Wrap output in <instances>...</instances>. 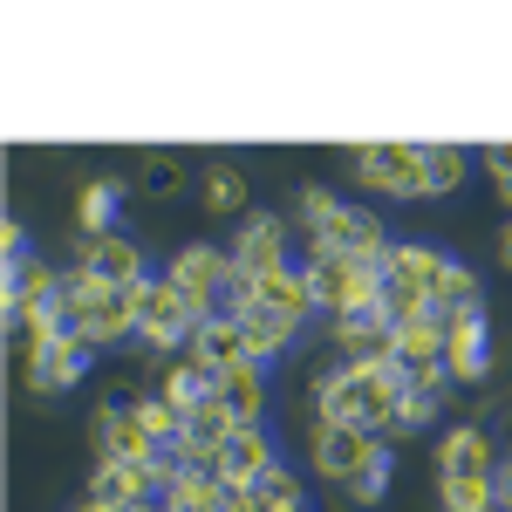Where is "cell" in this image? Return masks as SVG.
<instances>
[{
  "label": "cell",
  "mask_w": 512,
  "mask_h": 512,
  "mask_svg": "<svg viewBox=\"0 0 512 512\" xmlns=\"http://www.w3.org/2000/svg\"><path fill=\"white\" fill-rule=\"evenodd\" d=\"M396 396H403L396 362H342L315 383V417L321 424H362L383 437V424L396 417Z\"/></svg>",
  "instance_id": "6da1fadb"
},
{
  "label": "cell",
  "mask_w": 512,
  "mask_h": 512,
  "mask_svg": "<svg viewBox=\"0 0 512 512\" xmlns=\"http://www.w3.org/2000/svg\"><path fill=\"white\" fill-rule=\"evenodd\" d=\"M62 315H69V328L89 335L96 349L137 335V301H130V287H103L89 267H69V274H62Z\"/></svg>",
  "instance_id": "7a4b0ae2"
},
{
  "label": "cell",
  "mask_w": 512,
  "mask_h": 512,
  "mask_svg": "<svg viewBox=\"0 0 512 512\" xmlns=\"http://www.w3.org/2000/svg\"><path fill=\"white\" fill-rule=\"evenodd\" d=\"M301 274L315 287V308L321 315H362L383 301V260H342V253H308Z\"/></svg>",
  "instance_id": "3957f363"
},
{
  "label": "cell",
  "mask_w": 512,
  "mask_h": 512,
  "mask_svg": "<svg viewBox=\"0 0 512 512\" xmlns=\"http://www.w3.org/2000/svg\"><path fill=\"white\" fill-rule=\"evenodd\" d=\"M130 301H137V342H151V349H178V342H192L198 328L212 321L192 294L171 287V280H137Z\"/></svg>",
  "instance_id": "277c9868"
},
{
  "label": "cell",
  "mask_w": 512,
  "mask_h": 512,
  "mask_svg": "<svg viewBox=\"0 0 512 512\" xmlns=\"http://www.w3.org/2000/svg\"><path fill=\"white\" fill-rule=\"evenodd\" d=\"M355 178L383 198H431L424 178V144H362L355 151Z\"/></svg>",
  "instance_id": "5b68a950"
},
{
  "label": "cell",
  "mask_w": 512,
  "mask_h": 512,
  "mask_svg": "<svg viewBox=\"0 0 512 512\" xmlns=\"http://www.w3.org/2000/svg\"><path fill=\"white\" fill-rule=\"evenodd\" d=\"M164 485H171V465L164 458H110V465H96V478H89V499L96 506H158Z\"/></svg>",
  "instance_id": "8992f818"
},
{
  "label": "cell",
  "mask_w": 512,
  "mask_h": 512,
  "mask_svg": "<svg viewBox=\"0 0 512 512\" xmlns=\"http://www.w3.org/2000/svg\"><path fill=\"white\" fill-rule=\"evenodd\" d=\"M390 458V444L376 431H362V424H315V472L335 478V485H355V478L369 472V465H383Z\"/></svg>",
  "instance_id": "52a82bcc"
},
{
  "label": "cell",
  "mask_w": 512,
  "mask_h": 512,
  "mask_svg": "<svg viewBox=\"0 0 512 512\" xmlns=\"http://www.w3.org/2000/svg\"><path fill=\"white\" fill-rule=\"evenodd\" d=\"M308 246H315V253H342V260H383V253H390L383 219L362 212V205H335L321 226H308Z\"/></svg>",
  "instance_id": "ba28073f"
},
{
  "label": "cell",
  "mask_w": 512,
  "mask_h": 512,
  "mask_svg": "<svg viewBox=\"0 0 512 512\" xmlns=\"http://www.w3.org/2000/svg\"><path fill=\"white\" fill-rule=\"evenodd\" d=\"M89 335H55V342H41L35 355H21V369H28V390L35 396H62V390H76L82 383V369H89Z\"/></svg>",
  "instance_id": "9c48e42d"
},
{
  "label": "cell",
  "mask_w": 512,
  "mask_h": 512,
  "mask_svg": "<svg viewBox=\"0 0 512 512\" xmlns=\"http://www.w3.org/2000/svg\"><path fill=\"white\" fill-rule=\"evenodd\" d=\"M89 444H96V465H110V458H164L158 444H151V431L137 424V396L96 410L89 417Z\"/></svg>",
  "instance_id": "30bf717a"
},
{
  "label": "cell",
  "mask_w": 512,
  "mask_h": 512,
  "mask_svg": "<svg viewBox=\"0 0 512 512\" xmlns=\"http://www.w3.org/2000/svg\"><path fill=\"white\" fill-rule=\"evenodd\" d=\"M226 253H233L239 274H253V280H267V274H280V267H294V260H287V219H274V212L239 219V239L226 246Z\"/></svg>",
  "instance_id": "8fae6325"
},
{
  "label": "cell",
  "mask_w": 512,
  "mask_h": 512,
  "mask_svg": "<svg viewBox=\"0 0 512 512\" xmlns=\"http://www.w3.org/2000/svg\"><path fill=\"white\" fill-rule=\"evenodd\" d=\"M171 287H185L205 315H219V294H226V280H233V253H219V246H185L178 260H171Z\"/></svg>",
  "instance_id": "7c38bea8"
},
{
  "label": "cell",
  "mask_w": 512,
  "mask_h": 512,
  "mask_svg": "<svg viewBox=\"0 0 512 512\" xmlns=\"http://www.w3.org/2000/svg\"><path fill=\"white\" fill-rule=\"evenodd\" d=\"M76 267H89L103 287H137V280H151V274H144V253H137V239H130V233H103V239H82L76 233Z\"/></svg>",
  "instance_id": "4fadbf2b"
},
{
  "label": "cell",
  "mask_w": 512,
  "mask_h": 512,
  "mask_svg": "<svg viewBox=\"0 0 512 512\" xmlns=\"http://www.w3.org/2000/svg\"><path fill=\"white\" fill-rule=\"evenodd\" d=\"M444 369H451V383H478L492 369L485 315H444Z\"/></svg>",
  "instance_id": "5bb4252c"
},
{
  "label": "cell",
  "mask_w": 512,
  "mask_h": 512,
  "mask_svg": "<svg viewBox=\"0 0 512 512\" xmlns=\"http://www.w3.org/2000/svg\"><path fill=\"white\" fill-rule=\"evenodd\" d=\"M274 465L280 458H274V444H267V431H233L226 444H219V458H212V472L226 478L233 492H253Z\"/></svg>",
  "instance_id": "9a60e30c"
},
{
  "label": "cell",
  "mask_w": 512,
  "mask_h": 512,
  "mask_svg": "<svg viewBox=\"0 0 512 512\" xmlns=\"http://www.w3.org/2000/svg\"><path fill=\"white\" fill-rule=\"evenodd\" d=\"M437 478H499L492 437L478 431V424H451L444 444H437Z\"/></svg>",
  "instance_id": "2e32d148"
},
{
  "label": "cell",
  "mask_w": 512,
  "mask_h": 512,
  "mask_svg": "<svg viewBox=\"0 0 512 512\" xmlns=\"http://www.w3.org/2000/svg\"><path fill=\"white\" fill-rule=\"evenodd\" d=\"M192 362L212 369V376H226V369H246V362H253V342H246V328H239L233 315H212L192 335Z\"/></svg>",
  "instance_id": "e0dca14e"
},
{
  "label": "cell",
  "mask_w": 512,
  "mask_h": 512,
  "mask_svg": "<svg viewBox=\"0 0 512 512\" xmlns=\"http://www.w3.org/2000/svg\"><path fill=\"white\" fill-rule=\"evenodd\" d=\"M383 274L403 280V287H417V294H431V308H437V287H444V274H451V253H437V246H390L383 253Z\"/></svg>",
  "instance_id": "ac0fdd59"
},
{
  "label": "cell",
  "mask_w": 512,
  "mask_h": 512,
  "mask_svg": "<svg viewBox=\"0 0 512 512\" xmlns=\"http://www.w3.org/2000/svg\"><path fill=\"white\" fill-rule=\"evenodd\" d=\"M335 342L349 349V362H396V328L383 321V308L342 315V321H335Z\"/></svg>",
  "instance_id": "d6986e66"
},
{
  "label": "cell",
  "mask_w": 512,
  "mask_h": 512,
  "mask_svg": "<svg viewBox=\"0 0 512 512\" xmlns=\"http://www.w3.org/2000/svg\"><path fill=\"white\" fill-rule=\"evenodd\" d=\"M164 512H226L233 506V485L219 472H171V485H164Z\"/></svg>",
  "instance_id": "ffe728a7"
},
{
  "label": "cell",
  "mask_w": 512,
  "mask_h": 512,
  "mask_svg": "<svg viewBox=\"0 0 512 512\" xmlns=\"http://www.w3.org/2000/svg\"><path fill=\"white\" fill-rule=\"evenodd\" d=\"M212 390H219V403L233 410L239 431H260V410H267V376H260V362H246V369H226Z\"/></svg>",
  "instance_id": "44dd1931"
},
{
  "label": "cell",
  "mask_w": 512,
  "mask_h": 512,
  "mask_svg": "<svg viewBox=\"0 0 512 512\" xmlns=\"http://www.w3.org/2000/svg\"><path fill=\"white\" fill-rule=\"evenodd\" d=\"M260 308H274V315H287V321H308L315 315V287H308L301 267H280V274L260 280Z\"/></svg>",
  "instance_id": "7402d4cb"
},
{
  "label": "cell",
  "mask_w": 512,
  "mask_h": 512,
  "mask_svg": "<svg viewBox=\"0 0 512 512\" xmlns=\"http://www.w3.org/2000/svg\"><path fill=\"white\" fill-rule=\"evenodd\" d=\"M239 328H246V342H253V362H267V355H280V349H294V335H301V321H287V315H274V308H246L239 315Z\"/></svg>",
  "instance_id": "603a6c76"
},
{
  "label": "cell",
  "mask_w": 512,
  "mask_h": 512,
  "mask_svg": "<svg viewBox=\"0 0 512 512\" xmlns=\"http://www.w3.org/2000/svg\"><path fill=\"white\" fill-rule=\"evenodd\" d=\"M198 198H205V212L233 219L239 205H246V171H239V164H205V171H198Z\"/></svg>",
  "instance_id": "cb8c5ba5"
},
{
  "label": "cell",
  "mask_w": 512,
  "mask_h": 512,
  "mask_svg": "<svg viewBox=\"0 0 512 512\" xmlns=\"http://www.w3.org/2000/svg\"><path fill=\"white\" fill-rule=\"evenodd\" d=\"M110 219H117V185H110V178L82 185V192H76V233L82 239H103V233H117Z\"/></svg>",
  "instance_id": "d4e9b609"
},
{
  "label": "cell",
  "mask_w": 512,
  "mask_h": 512,
  "mask_svg": "<svg viewBox=\"0 0 512 512\" xmlns=\"http://www.w3.org/2000/svg\"><path fill=\"white\" fill-rule=\"evenodd\" d=\"M437 315H485V287H478V274L465 260H451V274L437 287Z\"/></svg>",
  "instance_id": "484cf974"
},
{
  "label": "cell",
  "mask_w": 512,
  "mask_h": 512,
  "mask_svg": "<svg viewBox=\"0 0 512 512\" xmlns=\"http://www.w3.org/2000/svg\"><path fill=\"white\" fill-rule=\"evenodd\" d=\"M444 512H499V478H437Z\"/></svg>",
  "instance_id": "4316f807"
},
{
  "label": "cell",
  "mask_w": 512,
  "mask_h": 512,
  "mask_svg": "<svg viewBox=\"0 0 512 512\" xmlns=\"http://www.w3.org/2000/svg\"><path fill=\"white\" fill-rule=\"evenodd\" d=\"M233 431H239V424H233V410L219 403V390H212V396H205V403L192 410V417H185V437H198V444H205L212 458H219V444H226Z\"/></svg>",
  "instance_id": "83f0119b"
},
{
  "label": "cell",
  "mask_w": 512,
  "mask_h": 512,
  "mask_svg": "<svg viewBox=\"0 0 512 512\" xmlns=\"http://www.w3.org/2000/svg\"><path fill=\"white\" fill-rule=\"evenodd\" d=\"M431 417H437V396H424V390H410V383H403V396H396V417L383 424V444H396V437H417Z\"/></svg>",
  "instance_id": "f1b7e54d"
},
{
  "label": "cell",
  "mask_w": 512,
  "mask_h": 512,
  "mask_svg": "<svg viewBox=\"0 0 512 512\" xmlns=\"http://www.w3.org/2000/svg\"><path fill=\"white\" fill-rule=\"evenodd\" d=\"M465 151L458 144H424V178H431V192H458L465 185Z\"/></svg>",
  "instance_id": "f546056e"
},
{
  "label": "cell",
  "mask_w": 512,
  "mask_h": 512,
  "mask_svg": "<svg viewBox=\"0 0 512 512\" xmlns=\"http://www.w3.org/2000/svg\"><path fill=\"white\" fill-rule=\"evenodd\" d=\"M137 424L151 431V444H158V451H171V444L185 437V417H178L164 396H137Z\"/></svg>",
  "instance_id": "4dcf8cb0"
},
{
  "label": "cell",
  "mask_w": 512,
  "mask_h": 512,
  "mask_svg": "<svg viewBox=\"0 0 512 512\" xmlns=\"http://www.w3.org/2000/svg\"><path fill=\"white\" fill-rule=\"evenodd\" d=\"M342 492H349L355 506H376V499L390 492V458H383V465H369V472L355 478V485H342Z\"/></svg>",
  "instance_id": "1f68e13d"
},
{
  "label": "cell",
  "mask_w": 512,
  "mask_h": 512,
  "mask_svg": "<svg viewBox=\"0 0 512 512\" xmlns=\"http://www.w3.org/2000/svg\"><path fill=\"white\" fill-rule=\"evenodd\" d=\"M294 205H301V226H321V219H328L342 198L328 192V185H301V198H294Z\"/></svg>",
  "instance_id": "d6a6232c"
},
{
  "label": "cell",
  "mask_w": 512,
  "mask_h": 512,
  "mask_svg": "<svg viewBox=\"0 0 512 512\" xmlns=\"http://www.w3.org/2000/svg\"><path fill=\"white\" fill-rule=\"evenodd\" d=\"M144 185H151V192H178V185H185V164L178 158H151L144 164Z\"/></svg>",
  "instance_id": "836d02e7"
},
{
  "label": "cell",
  "mask_w": 512,
  "mask_h": 512,
  "mask_svg": "<svg viewBox=\"0 0 512 512\" xmlns=\"http://www.w3.org/2000/svg\"><path fill=\"white\" fill-rule=\"evenodd\" d=\"M0 253H7V274H14V267H28V226H21V219H7V226H0Z\"/></svg>",
  "instance_id": "e575fe53"
},
{
  "label": "cell",
  "mask_w": 512,
  "mask_h": 512,
  "mask_svg": "<svg viewBox=\"0 0 512 512\" xmlns=\"http://www.w3.org/2000/svg\"><path fill=\"white\" fill-rule=\"evenodd\" d=\"M253 492H267V499H301V485H294V478L280 472V465H274V472H267V478H260Z\"/></svg>",
  "instance_id": "d590c367"
},
{
  "label": "cell",
  "mask_w": 512,
  "mask_h": 512,
  "mask_svg": "<svg viewBox=\"0 0 512 512\" xmlns=\"http://www.w3.org/2000/svg\"><path fill=\"white\" fill-rule=\"evenodd\" d=\"M485 171H492V178H512V144H492V151H485Z\"/></svg>",
  "instance_id": "8d00e7d4"
},
{
  "label": "cell",
  "mask_w": 512,
  "mask_h": 512,
  "mask_svg": "<svg viewBox=\"0 0 512 512\" xmlns=\"http://www.w3.org/2000/svg\"><path fill=\"white\" fill-rule=\"evenodd\" d=\"M226 512H274V506H267L260 492H233V506H226Z\"/></svg>",
  "instance_id": "74e56055"
},
{
  "label": "cell",
  "mask_w": 512,
  "mask_h": 512,
  "mask_svg": "<svg viewBox=\"0 0 512 512\" xmlns=\"http://www.w3.org/2000/svg\"><path fill=\"white\" fill-rule=\"evenodd\" d=\"M499 512H512V458L499 465Z\"/></svg>",
  "instance_id": "f35d334b"
},
{
  "label": "cell",
  "mask_w": 512,
  "mask_h": 512,
  "mask_svg": "<svg viewBox=\"0 0 512 512\" xmlns=\"http://www.w3.org/2000/svg\"><path fill=\"white\" fill-rule=\"evenodd\" d=\"M499 260L512 267V219H506V233H499Z\"/></svg>",
  "instance_id": "ab89813d"
},
{
  "label": "cell",
  "mask_w": 512,
  "mask_h": 512,
  "mask_svg": "<svg viewBox=\"0 0 512 512\" xmlns=\"http://www.w3.org/2000/svg\"><path fill=\"white\" fill-rule=\"evenodd\" d=\"M499 198H506V205H512V178H499Z\"/></svg>",
  "instance_id": "60d3db41"
},
{
  "label": "cell",
  "mask_w": 512,
  "mask_h": 512,
  "mask_svg": "<svg viewBox=\"0 0 512 512\" xmlns=\"http://www.w3.org/2000/svg\"><path fill=\"white\" fill-rule=\"evenodd\" d=\"M76 512H110V506H96V499H82V506Z\"/></svg>",
  "instance_id": "b9f144b4"
}]
</instances>
